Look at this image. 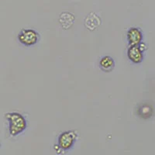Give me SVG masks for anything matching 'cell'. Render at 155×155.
Returning a JSON list of instances; mask_svg holds the SVG:
<instances>
[{
  "label": "cell",
  "mask_w": 155,
  "mask_h": 155,
  "mask_svg": "<svg viewBox=\"0 0 155 155\" xmlns=\"http://www.w3.org/2000/svg\"><path fill=\"white\" fill-rule=\"evenodd\" d=\"M77 139V134L73 131L64 132L61 134L58 137V147L61 150H68L72 147Z\"/></svg>",
  "instance_id": "3957f363"
},
{
  "label": "cell",
  "mask_w": 155,
  "mask_h": 155,
  "mask_svg": "<svg viewBox=\"0 0 155 155\" xmlns=\"http://www.w3.org/2000/svg\"><path fill=\"white\" fill-rule=\"evenodd\" d=\"M9 121V130L12 137H16L27 129V121L18 113H9L5 114Z\"/></svg>",
  "instance_id": "6da1fadb"
},
{
  "label": "cell",
  "mask_w": 155,
  "mask_h": 155,
  "mask_svg": "<svg viewBox=\"0 0 155 155\" xmlns=\"http://www.w3.org/2000/svg\"><path fill=\"white\" fill-rule=\"evenodd\" d=\"M39 34L30 29L23 30L18 35V40L25 46H33L39 41Z\"/></svg>",
  "instance_id": "7a4b0ae2"
},
{
  "label": "cell",
  "mask_w": 155,
  "mask_h": 155,
  "mask_svg": "<svg viewBox=\"0 0 155 155\" xmlns=\"http://www.w3.org/2000/svg\"><path fill=\"white\" fill-rule=\"evenodd\" d=\"M152 113H153V109H152V108L150 106H147V105H143L139 109V115L141 117H143V118L150 117Z\"/></svg>",
  "instance_id": "52a82bcc"
},
{
  "label": "cell",
  "mask_w": 155,
  "mask_h": 155,
  "mask_svg": "<svg viewBox=\"0 0 155 155\" xmlns=\"http://www.w3.org/2000/svg\"><path fill=\"white\" fill-rule=\"evenodd\" d=\"M99 66L105 72H110L114 69L115 61L111 57L105 56L99 61Z\"/></svg>",
  "instance_id": "8992f818"
},
{
  "label": "cell",
  "mask_w": 155,
  "mask_h": 155,
  "mask_svg": "<svg viewBox=\"0 0 155 155\" xmlns=\"http://www.w3.org/2000/svg\"><path fill=\"white\" fill-rule=\"evenodd\" d=\"M143 52L139 45L130 46L127 51V56L133 63L140 64L143 60Z\"/></svg>",
  "instance_id": "277c9868"
},
{
  "label": "cell",
  "mask_w": 155,
  "mask_h": 155,
  "mask_svg": "<svg viewBox=\"0 0 155 155\" xmlns=\"http://www.w3.org/2000/svg\"><path fill=\"white\" fill-rule=\"evenodd\" d=\"M127 41L130 46L139 45L143 41V34L140 30L136 27L130 28L127 32Z\"/></svg>",
  "instance_id": "5b68a950"
}]
</instances>
